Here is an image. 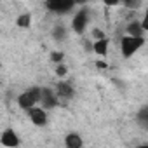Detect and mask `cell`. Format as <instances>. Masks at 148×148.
<instances>
[{
    "mask_svg": "<svg viewBox=\"0 0 148 148\" xmlns=\"http://www.w3.org/2000/svg\"><path fill=\"white\" fill-rule=\"evenodd\" d=\"M26 113H28V119H30V122H32L33 125H37V127H44V125L47 124V112H45L44 108L35 106V108L28 110Z\"/></svg>",
    "mask_w": 148,
    "mask_h": 148,
    "instance_id": "7",
    "label": "cell"
},
{
    "mask_svg": "<svg viewBox=\"0 0 148 148\" xmlns=\"http://www.w3.org/2000/svg\"><path fill=\"white\" fill-rule=\"evenodd\" d=\"M91 35H92V37H94L96 40H101V38H106V35H105V33H103L101 30H98V28H94V30L91 32Z\"/></svg>",
    "mask_w": 148,
    "mask_h": 148,
    "instance_id": "18",
    "label": "cell"
},
{
    "mask_svg": "<svg viewBox=\"0 0 148 148\" xmlns=\"http://www.w3.org/2000/svg\"><path fill=\"white\" fill-rule=\"evenodd\" d=\"M51 61H54L56 64H61L64 61V54L59 51H54V52H51Z\"/></svg>",
    "mask_w": 148,
    "mask_h": 148,
    "instance_id": "16",
    "label": "cell"
},
{
    "mask_svg": "<svg viewBox=\"0 0 148 148\" xmlns=\"http://www.w3.org/2000/svg\"><path fill=\"white\" fill-rule=\"evenodd\" d=\"M87 25H89V14L86 9H80L71 19V30L75 33H84Z\"/></svg>",
    "mask_w": 148,
    "mask_h": 148,
    "instance_id": "5",
    "label": "cell"
},
{
    "mask_svg": "<svg viewBox=\"0 0 148 148\" xmlns=\"http://www.w3.org/2000/svg\"><path fill=\"white\" fill-rule=\"evenodd\" d=\"M52 35H54V38H58V40H64V38H66V30H64L63 26H56V28L52 30Z\"/></svg>",
    "mask_w": 148,
    "mask_h": 148,
    "instance_id": "13",
    "label": "cell"
},
{
    "mask_svg": "<svg viewBox=\"0 0 148 148\" xmlns=\"http://www.w3.org/2000/svg\"><path fill=\"white\" fill-rule=\"evenodd\" d=\"M40 103V87H30L18 96V106L23 110H32Z\"/></svg>",
    "mask_w": 148,
    "mask_h": 148,
    "instance_id": "1",
    "label": "cell"
},
{
    "mask_svg": "<svg viewBox=\"0 0 148 148\" xmlns=\"http://www.w3.org/2000/svg\"><path fill=\"white\" fill-rule=\"evenodd\" d=\"M96 66H98V68H106V63H105V61H98Z\"/></svg>",
    "mask_w": 148,
    "mask_h": 148,
    "instance_id": "19",
    "label": "cell"
},
{
    "mask_svg": "<svg viewBox=\"0 0 148 148\" xmlns=\"http://www.w3.org/2000/svg\"><path fill=\"white\" fill-rule=\"evenodd\" d=\"M138 120L141 122L143 127H146V124H148V110H146V108H143V110L138 113Z\"/></svg>",
    "mask_w": 148,
    "mask_h": 148,
    "instance_id": "17",
    "label": "cell"
},
{
    "mask_svg": "<svg viewBox=\"0 0 148 148\" xmlns=\"http://www.w3.org/2000/svg\"><path fill=\"white\" fill-rule=\"evenodd\" d=\"M108 47H110L108 38H101V40H94V42H92V49H91V51H92L94 54H98V56H106Z\"/></svg>",
    "mask_w": 148,
    "mask_h": 148,
    "instance_id": "11",
    "label": "cell"
},
{
    "mask_svg": "<svg viewBox=\"0 0 148 148\" xmlns=\"http://www.w3.org/2000/svg\"><path fill=\"white\" fill-rule=\"evenodd\" d=\"M134 148H148V145H146V143H143V145H138V146H134Z\"/></svg>",
    "mask_w": 148,
    "mask_h": 148,
    "instance_id": "20",
    "label": "cell"
},
{
    "mask_svg": "<svg viewBox=\"0 0 148 148\" xmlns=\"http://www.w3.org/2000/svg\"><path fill=\"white\" fill-rule=\"evenodd\" d=\"M143 45H145V38H136V37H129V35L120 37V52L124 58L134 56Z\"/></svg>",
    "mask_w": 148,
    "mask_h": 148,
    "instance_id": "2",
    "label": "cell"
},
{
    "mask_svg": "<svg viewBox=\"0 0 148 148\" xmlns=\"http://www.w3.org/2000/svg\"><path fill=\"white\" fill-rule=\"evenodd\" d=\"M66 73H68V66H66L64 63L56 64V75H58L59 79H64V77H66Z\"/></svg>",
    "mask_w": 148,
    "mask_h": 148,
    "instance_id": "14",
    "label": "cell"
},
{
    "mask_svg": "<svg viewBox=\"0 0 148 148\" xmlns=\"http://www.w3.org/2000/svg\"><path fill=\"white\" fill-rule=\"evenodd\" d=\"M56 105H58V96L54 94V91L45 89V87H40V103H38V106L47 112V110L54 108Z\"/></svg>",
    "mask_w": 148,
    "mask_h": 148,
    "instance_id": "6",
    "label": "cell"
},
{
    "mask_svg": "<svg viewBox=\"0 0 148 148\" xmlns=\"http://www.w3.org/2000/svg\"><path fill=\"white\" fill-rule=\"evenodd\" d=\"M0 145L5 146V148H18L21 145V138L12 127H7L0 134Z\"/></svg>",
    "mask_w": 148,
    "mask_h": 148,
    "instance_id": "4",
    "label": "cell"
},
{
    "mask_svg": "<svg viewBox=\"0 0 148 148\" xmlns=\"http://www.w3.org/2000/svg\"><path fill=\"white\" fill-rule=\"evenodd\" d=\"M141 0H124L122 2V5L124 7H127V9H138V7H141Z\"/></svg>",
    "mask_w": 148,
    "mask_h": 148,
    "instance_id": "15",
    "label": "cell"
},
{
    "mask_svg": "<svg viewBox=\"0 0 148 148\" xmlns=\"http://www.w3.org/2000/svg\"><path fill=\"white\" fill-rule=\"evenodd\" d=\"M54 94H56L58 98L71 99V98H73V94H75V89H73V86H71L70 82L61 80V82H58V84H56V91H54Z\"/></svg>",
    "mask_w": 148,
    "mask_h": 148,
    "instance_id": "8",
    "label": "cell"
},
{
    "mask_svg": "<svg viewBox=\"0 0 148 148\" xmlns=\"http://www.w3.org/2000/svg\"><path fill=\"white\" fill-rule=\"evenodd\" d=\"M64 146L66 148H84V139L79 132H68L64 136Z\"/></svg>",
    "mask_w": 148,
    "mask_h": 148,
    "instance_id": "9",
    "label": "cell"
},
{
    "mask_svg": "<svg viewBox=\"0 0 148 148\" xmlns=\"http://www.w3.org/2000/svg\"><path fill=\"white\" fill-rule=\"evenodd\" d=\"M75 7H77V2H73V0H47L45 2V9L56 14H66Z\"/></svg>",
    "mask_w": 148,
    "mask_h": 148,
    "instance_id": "3",
    "label": "cell"
},
{
    "mask_svg": "<svg viewBox=\"0 0 148 148\" xmlns=\"http://www.w3.org/2000/svg\"><path fill=\"white\" fill-rule=\"evenodd\" d=\"M16 26H18V28H23V30L30 28V26H32V14H28V12L19 14V16L16 18Z\"/></svg>",
    "mask_w": 148,
    "mask_h": 148,
    "instance_id": "12",
    "label": "cell"
},
{
    "mask_svg": "<svg viewBox=\"0 0 148 148\" xmlns=\"http://www.w3.org/2000/svg\"><path fill=\"white\" fill-rule=\"evenodd\" d=\"M127 35L129 37H136V38H145V30L141 28V23L138 21V19H134V21H131L129 25H127Z\"/></svg>",
    "mask_w": 148,
    "mask_h": 148,
    "instance_id": "10",
    "label": "cell"
}]
</instances>
